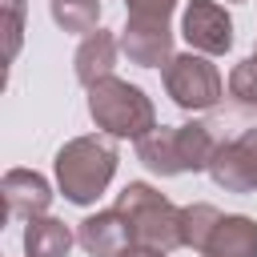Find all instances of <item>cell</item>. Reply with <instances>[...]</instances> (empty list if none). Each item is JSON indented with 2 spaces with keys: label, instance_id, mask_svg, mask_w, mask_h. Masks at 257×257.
<instances>
[{
  "label": "cell",
  "instance_id": "6da1fadb",
  "mask_svg": "<svg viewBox=\"0 0 257 257\" xmlns=\"http://www.w3.org/2000/svg\"><path fill=\"white\" fill-rule=\"evenodd\" d=\"M221 149V141L213 137L209 124H157L149 137L137 141V161L149 173L161 177H181V173H201L209 169L213 153Z\"/></svg>",
  "mask_w": 257,
  "mask_h": 257
},
{
  "label": "cell",
  "instance_id": "4fadbf2b",
  "mask_svg": "<svg viewBox=\"0 0 257 257\" xmlns=\"http://www.w3.org/2000/svg\"><path fill=\"white\" fill-rule=\"evenodd\" d=\"M72 241H76V233L64 221H56L48 213L28 217V229H24V253L28 257H68Z\"/></svg>",
  "mask_w": 257,
  "mask_h": 257
},
{
  "label": "cell",
  "instance_id": "52a82bcc",
  "mask_svg": "<svg viewBox=\"0 0 257 257\" xmlns=\"http://www.w3.org/2000/svg\"><path fill=\"white\" fill-rule=\"evenodd\" d=\"M181 36L189 40L193 52L225 56L233 48V16L217 0H189V8L181 16Z\"/></svg>",
  "mask_w": 257,
  "mask_h": 257
},
{
  "label": "cell",
  "instance_id": "ffe728a7",
  "mask_svg": "<svg viewBox=\"0 0 257 257\" xmlns=\"http://www.w3.org/2000/svg\"><path fill=\"white\" fill-rule=\"evenodd\" d=\"M233 4H245V0H233Z\"/></svg>",
  "mask_w": 257,
  "mask_h": 257
},
{
  "label": "cell",
  "instance_id": "7a4b0ae2",
  "mask_svg": "<svg viewBox=\"0 0 257 257\" xmlns=\"http://www.w3.org/2000/svg\"><path fill=\"white\" fill-rule=\"evenodd\" d=\"M116 173V141L104 133L72 137L56 153V185L72 205H92Z\"/></svg>",
  "mask_w": 257,
  "mask_h": 257
},
{
  "label": "cell",
  "instance_id": "7c38bea8",
  "mask_svg": "<svg viewBox=\"0 0 257 257\" xmlns=\"http://www.w3.org/2000/svg\"><path fill=\"white\" fill-rule=\"evenodd\" d=\"M205 257H257V221L253 217H221V225L213 229Z\"/></svg>",
  "mask_w": 257,
  "mask_h": 257
},
{
  "label": "cell",
  "instance_id": "3957f363",
  "mask_svg": "<svg viewBox=\"0 0 257 257\" xmlns=\"http://www.w3.org/2000/svg\"><path fill=\"white\" fill-rule=\"evenodd\" d=\"M88 116L108 137H128V141H141L157 128L153 100L120 76H104L88 88Z\"/></svg>",
  "mask_w": 257,
  "mask_h": 257
},
{
  "label": "cell",
  "instance_id": "d6986e66",
  "mask_svg": "<svg viewBox=\"0 0 257 257\" xmlns=\"http://www.w3.org/2000/svg\"><path fill=\"white\" fill-rule=\"evenodd\" d=\"M120 257H169V249H157V245H145V241H133Z\"/></svg>",
  "mask_w": 257,
  "mask_h": 257
},
{
  "label": "cell",
  "instance_id": "5b68a950",
  "mask_svg": "<svg viewBox=\"0 0 257 257\" xmlns=\"http://www.w3.org/2000/svg\"><path fill=\"white\" fill-rule=\"evenodd\" d=\"M165 92L185 112H205L221 100V72L209 64L205 52H181L161 68Z\"/></svg>",
  "mask_w": 257,
  "mask_h": 257
},
{
  "label": "cell",
  "instance_id": "2e32d148",
  "mask_svg": "<svg viewBox=\"0 0 257 257\" xmlns=\"http://www.w3.org/2000/svg\"><path fill=\"white\" fill-rule=\"evenodd\" d=\"M229 96L237 100V108H245V112L257 116V52L245 56L241 64H233V72H229Z\"/></svg>",
  "mask_w": 257,
  "mask_h": 257
},
{
  "label": "cell",
  "instance_id": "9c48e42d",
  "mask_svg": "<svg viewBox=\"0 0 257 257\" xmlns=\"http://www.w3.org/2000/svg\"><path fill=\"white\" fill-rule=\"evenodd\" d=\"M76 241L88 257H120L133 245V225L124 221L120 209H104V213H92L80 221Z\"/></svg>",
  "mask_w": 257,
  "mask_h": 257
},
{
  "label": "cell",
  "instance_id": "e0dca14e",
  "mask_svg": "<svg viewBox=\"0 0 257 257\" xmlns=\"http://www.w3.org/2000/svg\"><path fill=\"white\" fill-rule=\"evenodd\" d=\"M0 8H4V60L12 64L24 36V0H0Z\"/></svg>",
  "mask_w": 257,
  "mask_h": 257
},
{
  "label": "cell",
  "instance_id": "9a60e30c",
  "mask_svg": "<svg viewBox=\"0 0 257 257\" xmlns=\"http://www.w3.org/2000/svg\"><path fill=\"white\" fill-rule=\"evenodd\" d=\"M217 225H221V213L213 205H205V201L201 205H185L181 209V245L205 253V245H209V237H213Z\"/></svg>",
  "mask_w": 257,
  "mask_h": 257
},
{
  "label": "cell",
  "instance_id": "8992f818",
  "mask_svg": "<svg viewBox=\"0 0 257 257\" xmlns=\"http://www.w3.org/2000/svg\"><path fill=\"white\" fill-rule=\"evenodd\" d=\"M209 177L225 193H257V128L221 141V149L209 161Z\"/></svg>",
  "mask_w": 257,
  "mask_h": 257
},
{
  "label": "cell",
  "instance_id": "ac0fdd59",
  "mask_svg": "<svg viewBox=\"0 0 257 257\" xmlns=\"http://www.w3.org/2000/svg\"><path fill=\"white\" fill-rule=\"evenodd\" d=\"M128 16H145V20H169L177 0H124Z\"/></svg>",
  "mask_w": 257,
  "mask_h": 257
},
{
  "label": "cell",
  "instance_id": "8fae6325",
  "mask_svg": "<svg viewBox=\"0 0 257 257\" xmlns=\"http://www.w3.org/2000/svg\"><path fill=\"white\" fill-rule=\"evenodd\" d=\"M116 48H120V40H116L112 32H104V28H96V32H88V36L80 40V48H76V56H72V68H76V80H80L84 88H92L96 80H104V76H112V64H116Z\"/></svg>",
  "mask_w": 257,
  "mask_h": 257
},
{
  "label": "cell",
  "instance_id": "277c9868",
  "mask_svg": "<svg viewBox=\"0 0 257 257\" xmlns=\"http://www.w3.org/2000/svg\"><path fill=\"white\" fill-rule=\"evenodd\" d=\"M116 209L133 225V241H145V245H157L169 253L181 245V209L169 197H161L153 185H145V181L124 185L116 197Z\"/></svg>",
  "mask_w": 257,
  "mask_h": 257
},
{
  "label": "cell",
  "instance_id": "5bb4252c",
  "mask_svg": "<svg viewBox=\"0 0 257 257\" xmlns=\"http://www.w3.org/2000/svg\"><path fill=\"white\" fill-rule=\"evenodd\" d=\"M48 12L64 32L76 36H88L100 24V0H48Z\"/></svg>",
  "mask_w": 257,
  "mask_h": 257
},
{
  "label": "cell",
  "instance_id": "ba28073f",
  "mask_svg": "<svg viewBox=\"0 0 257 257\" xmlns=\"http://www.w3.org/2000/svg\"><path fill=\"white\" fill-rule=\"evenodd\" d=\"M120 52L128 56V64L165 68V64L173 60V32H169V20L128 16V24L120 28Z\"/></svg>",
  "mask_w": 257,
  "mask_h": 257
},
{
  "label": "cell",
  "instance_id": "30bf717a",
  "mask_svg": "<svg viewBox=\"0 0 257 257\" xmlns=\"http://www.w3.org/2000/svg\"><path fill=\"white\" fill-rule=\"evenodd\" d=\"M0 193H4V205H8V217H40L52 201V189L40 173L32 169H8L4 181H0Z\"/></svg>",
  "mask_w": 257,
  "mask_h": 257
}]
</instances>
